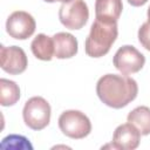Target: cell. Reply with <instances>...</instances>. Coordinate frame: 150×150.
I'll list each match as a JSON object with an SVG mask.
<instances>
[{"label":"cell","mask_w":150,"mask_h":150,"mask_svg":"<svg viewBox=\"0 0 150 150\" xmlns=\"http://www.w3.org/2000/svg\"><path fill=\"white\" fill-rule=\"evenodd\" d=\"M138 93L137 82L127 76L117 74H105L97 81L96 94L108 107L121 109L134 101Z\"/></svg>","instance_id":"cell-1"},{"label":"cell","mask_w":150,"mask_h":150,"mask_svg":"<svg viewBox=\"0 0 150 150\" xmlns=\"http://www.w3.org/2000/svg\"><path fill=\"white\" fill-rule=\"evenodd\" d=\"M118 35L117 22L96 19L84 42V50L90 57H101L108 54Z\"/></svg>","instance_id":"cell-2"},{"label":"cell","mask_w":150,"mask_h":150,"mask_svg":"<svg viewBox=\"0 0 150 150\" xmlns=\"http://www.w3.org/2000/svg\"><path fill=\"white\" fill-rule=\"evenodd\" d=\"M22 117L28 128L33 130H42L49 124L50 105L41 96L30 97L25 103Z\"/></svg>","instance_id":"cell-3"},{"label":"cell","mask_w":150,"mask_h":150,"mask_svg":"<svg viewBox=\"0 0 150 150\" xmlns=\"http://www.w3.org/2000/svg\"><path fill=\"white\" fill-rule=\"evenodd\" d=\"M59 128L68 137L81 139L91 131L90 120L80 110H66L59 117Z\"/></svg>","instance_id":"cell-4"},{"label":"cell","mask_w":150,"mask_h":150,"mask_svg":"<svg viewBox=\"0 0 150 150\" xmlns=\"http://www.w3.org/2000/svg\"><path fill=\"white\" fill-rule=\"evenodd\" d=\"M60 22L68 29H81L89 19V9L84 0L63 2L59 9Z\"/></svg>","instance_id":"cell-5"},{"label":"cell","mask_w":150,"mask_h":150,"mask_svg":"<svg viewBox=\"0 0 150 150\" xmlns=\"http://www.w3.org/2000/svg\"><path fill=\"white\" fill-rule=\"evenodd\" d=\"M112 63L115 68L124 75L135 74L143 68L145 63V56L134 46L125 45L117 49L114 55Z\"/></svg>","instance_id":"cell-6"},{"label":"cell","mask_w":150,"mask_h":150,"mask_svg":"<svg viewBox=\"0 0 150 150\" xmlns=\"http://www.w3.org/2000/svg\"><path fill=\"white\" fill-rule=\"evenodd\" d=\"M36 28L34 18L25 11L13 12L6 21V30L13 39L26 40L30 38Z\"/></svg>","instance_id":"cell-7"},{"label":"cell","mask_w":150,"mask_h":150,"mask_svg":"<svg viewBox=\"0 0 150 150\" xmlns=\"http://www.w3.org/2000/svg\"><path fill=\"white\" fill-rule=\"evenodd\" d=\"M1 68L11 75H18L26 70L28 60L22 48L18 46H0Z\"/></svg>","instance_id":"cell-8"},{"label":"cell","mask_w":150,"mask_h":150,"mask_svg":"<svg viewBox=\"0 0 150 150\" xmlns=\"http://www.w3.org/2000/svg\"><path fill=\"white\" fill-rule=\"evenodd\" d=\"M141 132L131 123H125L118 125L112 135V148L114 149H125L134 150L139 145Z\"/></svg>","instance_id":"cell-9"},{"label":"cell","mask_w":150,"mask_h":150,"mask_svg":"<svg viewBox=\"0 0 150 150\" xmlns=\"http://www.w3.org/2000/svg\"><path fill=\"white\" fill-rule=\"evenodd\" d=\"M54 56L57 59H70L76 55L79 49L77 40L70 33L60 32L53 36Z\"/></svg>","instance_id":"cell-10"},{"label":"cell","mask_w":150,"mask_h":150,"mask_svg":"<svg viewBox=\"0 0 150 150\" xmlns=\"http://www.w3.org/2000/svg\"><path fill=\"white\" fill-rule=\"evenodd\" d=\"M123 9L122 0H96L95 1V15L96 19L116 21L118 20Z\"/></svg>","instance_id":"cell-11"},{"label":"cell","mask_w":150,"mask_h":150,"mask_svg":"<svg viewBox=\"0 0 150 150\" xmlns=\"http://www.w3.org/2000/svg\"><path fill=\"white\" fill-rule=\"evenodd\" d=\"M30 49L34 56L42 61H50L54 56V41L53 38L46 34H38L32 43Z\"/></svg>","instance_id":"cell-12"},{"label":"cell","mask_w":150,"mask_h":150,"mask_svg":"<svg viewBox=\"0 0 150 150\" xmlns=\"http://www.w3.org/2000/svg\"><path fill=\"white\" fill-rule=\"evenodd\" d=\"M127 120L137 128L141 135H150V108L145 105L137 107L128 114Z\"/></svg>","instance_id":"cell-13"},{"label":"cell","mask_w":150,"mask_h":150,"mask_svg":"<svg viewBox=\"0 0 150 150\" xmlns=\"http://www.w3.org/2000/svg\"><path fill=\"white\" fill-rule=\"evenodd\" d=\"M0 103L2 107L14 105L20 98V88L19 86L11 80L1 79L0 80Z\"/></svg>","instance_id":"cell-14"},{"label":"cell","mask_w":150,"mask_h":150,"mask_svg":"<svg viewBox=\"0 0 150 150\" xmlns=\"http://www.w3.org/2000/svg\"><path fill=\"white\" fill-rule=\"evenodd\" d=\"M0 146L2 150H8V149H14V150L29 149V150H32L33 149V145L30 144L29 139L22 135H8V136H6L2 139Z\"/></svg>","instance_id":"cell-15"},{"label":"cell","mask_w":150,"mask_h":150,"mask_svg":"<svg viewBox=\"0 0 150 150\" xmlns=\"http://www.w3.org/2000/svg\"><path fill=\"white\" fill-rule=\"evenodd\" d=\"M138 41L139 43L150 52V22H144L138 29Z\"/></svg>","instance_id":"cell-16"},{"label":"cell","mask_w":150,"mask_h":150,"mask_svg":"<svg viewBox=\"0 0 150 150\" xmlns=\"http://www.w3.org/2000/svg\"><path fill=\"white\" fill-rule=\"evenodd\" d=\"M128 2L131 5V6H135V7H139V6H143L148 2V0H128Z\"/></svg>","instance_id":"cell-17"},{"label":"cell","mask_w":150,"mask_h":150,"mask_svg":"<svg viewBox=\"0 0 150 150\" xmlns=\"http://www.w3.org/2000/svg\"><path fill=\"white\" fill-rule=\"evenodd\" d=\"M43 1H46V2H57V1H60V2H69V1H71V0H43Z\"/></svg>","instance_id":"cell-18"},{"label":"cell","mask_w":150,"mask_h":150,"mask_svg":"<svg viewBox=\"0 0 150 150\" xmlns=\"http://www.w3.org/2000/svg\"><path fill=\"white\" fill-rule=\"evenodd\" d=\"M148 21L150 22V7L148 8Z\"/></svg>","instance_id":"cell-19"}]
</instances>
